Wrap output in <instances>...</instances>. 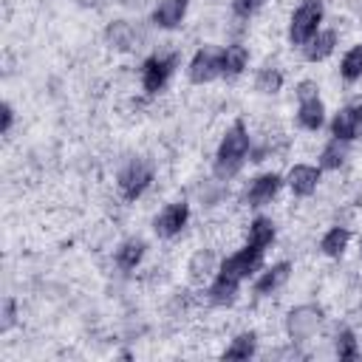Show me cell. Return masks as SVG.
Masks as SVG:
<instances>
[{
	"instance_id": "obj_17",
	"label": "cell",
	"mask_w": 362,
	"mask_h": 362,
	"mask_svg": "<svg viewBox=\"0 0 362 362\" xmlns=\"http://www.w3.org/2000/svg\"><path fill=\"white\" fill-rule=\"evenodd\" d=\"M339 40H342V31L339 28H334V25H322L303 48H300V54H303V59L305 62H325L328 57H334V51L339 48Z\"/></svg>"
},
{
	"instance_id": "obj_8",
	"label": "cell",
	"mask_w": 362,
	"mask_h": 362,
	"mask_svg": "<svg viewBox=\"0 0 362 362\" xmlns=\"http://www.w3.org/2000/svg\"><path fill=\"white\" fill-rule=\"evenodd\" d=\"M263 266H266V252H260V249H255L249 243H240L235 252H229V255L221 257L218 272H223V274L246 283V280H255V274Z\"/></svg>"
},
{
	"instance_id": "obj_13",
	"label": "cell",
	"mask_w": 362,
	"mask_h": 362,
	"mask_svg": "<svg viewBox=\"0 0 362 362\" xmlns=\"http://www.w3.org/2000/svg\"><path fill=\"white\" fill-rule=\"evenodd\" d=\"M105 45L113 51V54H133V51H139L141 48V31L130 23V20H124V17H116V20H110L107 25H105Z\"/></svg>"
},
{
	"instance_id": "obj_18",
	"label": "cell",
	"mask_w": 362,
	"mask_h": 362,
	"mask_svg": "<svg viewBox=\"0 0 362 362\" xmlns=\"http://www.w3.org/2000/svg\"><path fill=\"white\" fill-rule=\"evenodd\" d=\"M189 14V0H156L150 11V23L158 31H175L184 25Z\"/></svg>"
},
{
	"instance_id": "obj_22",
	"label": "cell",
	"mask_w": 362,
	"mask_h": 362,
	"mask_svg": "<svg viewBox=\"0 0 362 362\" xmlns=\"http://www.w3.org/2000/svg\"><path fill=\"white\" fill-rule=\"evenodd\" d=\"M348 158H351V141H342V139H334V136L317 153V164L322 167V173H339V170H345Z\"/></svg>"
},
{
	"instance_id": "obj_24",
	"label": "cell",
	"mask_w": 362,
	"mask_h": 362,
	"mask_svg": "<svg viewBox=\"0 0 362 362\" xmlns=\"http://www.w3.org/2000/svg\"><path fill=\"white\" fill-rule=\"evenodd\" d=\"M252 85H255V93H260V96H277L286 88V71L277 62H266L255 71Z\"/></svg>"
},
{
	"instance_id": "obj_3",
	"label": "cell",
	"mask_w": 362,
	"mask_h": 362,
	"mask_svg": "<svg viewBox=\"0 0 362 362\" xmlns=\"http://www.w3.org/2000/svg\"><path fill=\"white\" fill-rule=\"evenodd\" d=\"M322 25H325V3L322 0H300L288 11V20H286V42L300 51Z\"/></svg>"
},
{
	"instance_id": "obj_20",
	"label": "cell",
	"mask_w": 362,
	"mask_h": 362,
	"mask_svg": "<svg viewBox=\"0 0 362 362\" xmlns=\"http://www.w3.org/2000/svg\"><path fill=\"white\" fill-rule=\"evenodd\" d=\"M351 240H354L351 226H345V223H331V226L320 235L317 249H320V255L328 257V260H342L345 252L351 249Z\"/></svg>"
},
{
	"instance_id": "obj_28",
	"label": "cell",
	"mask_w": 362,
	"mask_h": 362,
	"mask_svg": "<svg viewBox=\"0 0 362 362\" xmlns=\"http://www.w3.org/2000/svg\"><path fill=\"white\" fill-rule=\"evenodd\" d=\"M266 3H269V0H232L229 8H232V17H235V20L246 23V20H252L255 14H260V11L266 8Z\"/></svg>"
},
{
	"instance_id": "obj_6",
	"label": "cell",
	"mask_w": 362,
	"mask_h": 362,
	"mask_svg": "<svg viewBox=\"0 0 362 362\" xmlns=\"http://www.w3.org/2000/svg\"><path fill=\"white\" fill-rule=\"evenodd\" d=\"M283 187H286V175H283V173H277V170H263V173L252 175V178L243 184L240 204H243L246 209L260 212V209H266V206H272V204L277 201V195H280Z\"/></svg>"
},
{
	"instance_id": "obj_19",
	"label": "cell",
	"mask_w": 362,
	"mask_h": 362,
	"mask_svg": "<svg viewBox=\"0 0 362 362\" xmlns=\"http://www.w3.org/2000/svg\"><path fill=\"white\" fill-rule=\"evenodd\" d=\"M243 243H249L260 252H269L277 243V221L272 215L257 212L255 218H249V223L243 229Z\"/></svg>"
},
{
	"instance_id": "obj_4",
	"label": "cell",
	"mask_w": 362,
	"mask_h": 362,
	"mask_svg": "<svg viewBox=\"0 0 362 362\" xmlns=\"http://www.w3.org/2000/svg\"><path fill=\"white\" fill-rule=\"evenodd\" d=\"M322 328H325V308L320 303H297L283 317V334L288 342L297 345L317 339Z\"/></svg>"
},
{
	"instance_id": "obj_27",
	"label": "cell",
	"mask_w": 362,
	"mask_h": 362,
	"mask_svg": "<svg viewBox=\"0 0 362 362\" xmlns=\"http://www.w3.org/2000/svg\"><path fill=\"white\" fill-rule=\"evenodd\" d=\"M328 133H331L334 139H342V141H356V130H354V107H351V105L337 107V113L328 119Z\"/></svg>"
},
{
	"instance_id": "obj_23",
	"label": "cell",
	"mask_w": 362,
	"mask_h": 362,
	"mask_svg": "<svg viewBox=\"0 0 362 362\" xmlns=\"http://www.w3.org/2000/svg\"><path fill=\"white\" fill-rule=\"evenodd\" d=\"M257 354H260V334H257L255 328L238 331V334L226 342V348L221 351L223 359H252V356H257Z\"/></svg>"
},
{
	"instance_id": "obj_11",
	"label": "cell",
	"mask_w": 362,
	"mask_h": 362,
	"mask_svg": "<svg viewBox=\"0 0 362 362\" xmlns=\"http://www.w3.org/2000/svg\"><path fill=\"white\" fill-rule=\"evenodd\" d=\"M215 79H221V48H212V45L195 48L187 62V82L204 88Z\"/></svg>"
},
{
	"instance_id": "obj_9",
	"label": "cell",
	"mask_w": 362,
	"mask_h": 362,
	"mask_svg": "<svg viewBox=\"0 0 362 362\" xmlns=\"http://www.w3.org/2000/svg\"><path fill=\"white\" fill-rule=\"evenodd\" d=\"M291 272H294V263H291V260L266 263V266L255 274V280H252V294H255V300H272V297H277V294L288 286Z\"/></svg>"
},
{
	"instance_id": "obj_5",
	"label": "cell",
	"mask_w": 362,
	"mask_h": 362,
	"mask_svg": "<svg viewBox=\"0 0 362 362\" xmlns=\"http://www.w3.org/2000/svg\"><path fill=\"white\" fill-rule=\"evenodd\" d=\"M175 68H178V54L175 51H156V54L144 57L141 65H139V88H141V93L144 96H158L170 85Z\"/></svg>"
},
{
	"instance_id": "obj_1",
	"label": "cell",
	"mask_w": 362,
	"mask_h": 362,
	"mask_svg": "<svg viewBox=\"0 0 362 362\" xmlns=\"http://www.w3.org/2000/svg\"><path fill=\"white\" fill-rule=\"evenodd\" d=\"M252 130L243 119H235L218 139V147H215V156H212V175L218 181H232L240 175V170L249 164V156H252Z\"/></svg>"
},
{
	"instance_id": "obj_29",
	"label": "cell",
	"mask_w": 362,
	"mask_h": 362,
	"mask_svg": "<svg viewBox=\"0 0 362 362\" xmlns=\"http://www.w3.org/2000/svg\"><path fill=\"white\" fill-rule=\"evenodd\" d=\"M17 320H20V300H17L14 294H6L3 311H0V331L8 334V331L17 325Z\"/></svg>"
},
{
	"instance_id": "obj_15",
	"label": "cell",
	"mask_w": 362,
	"mask_h": 362,
	"mask_svg": "<svg viewBox=\"0 0 362 362\" xmlns=\"http://www.w3.org/2000/svg\"><path fill=\"white\" fill-rule=\"evenodd\" d=\"M147 252H150L147 240L130 235V238H124V240L116 243V249H113V266H116L122 274H133V272H139L141 263L147 260Z\"/></svg>"
},
{
	"instance_id": "obj_26",
	"label": "cell",
	"mask_w": 362,
	"mask_h": 362,
	"mask_svg": "<svg viewBox=\"0 0 362 362\" xmlns=\"http://www.w3.org/2000/svg\"><path fill=\"white\" fill-rule=\"evenodd\" d=\"M337 74L345 85H356L362 82V42H354L342 51L339 57V65H337Z\"/></svg>"
},
{
	"instance_id": "obj_14",
	"label": "cell",
	"mask_w": 362,
	"mask_h": 362,
	"mask_svg": "<svg viewBox=\"0 0 362 362\" xmlns=\"http://www.w3.org/2000/svg\"><path fill=\"white\" fill-rule=\"evenodd\" d=\"M240 288H243L240 280H235V277L218 272V274L204 286L201 294H204V303L212 305V308H232V305L240 300Z\"/></svg>"
},
{
	"instance_id": "obj_21",
	"label": "cell",
	"mask_w": 362,
	"mask_h": 362,
	"mask_svg": "<svg viewBox=\"0 0 362 362\" xmlns=\"http://www.w3.org/2000/svg\"><path fill=\"white\" fill-rule=\"evenodd\" d=\"M249 62H252L249 45H243V42H226L221 48V79L232 82V79L243 76L249 71Z\"/></svg>"
},
{
	"instance_id": "obj_25",
	"label": "cell",
	"mask_w": 362,
	"mask_h": 362,
	"mask_svg": "<svg viewBox=\"0 0 362 362\" xmlns=\"http://www.w3.org/2000/svg\"><path fill=\"white\" fill-rule=\"evenodd\" d=\"M331 345H334V356L342 359V362H354L362 356V345H359V334L351 328V325H339L331 337Z\"/></svg>"
},
{
	"instance_id": "obj_30",
	"label": "cell",
	"mask_w": 362,
	"mask_h": 362,
	"mask_svg": "<svg viewBox=\"0 0 362 362\" xmlns=\"http://www.w3.org/2000/svg\"><path fill=\"white\" fill-rule=\"evenodd\" d=\"M308 96H320V82L311 76H303L294 82V99H308Z\"/></svg>"
},
{
	"instance_id": "obj_2",
	"label": "cell",
	"mask_w": 362,
	"mask_h": 362,
	"mask_svg": "<svg viewBox=\"0 0 362 362\" xmlns=\"http://www.w3.org/2000/svg\"><path fill=\"white\" fill-rule=\"evenodd\" d=\"M156 181V164L147 156H127L116 170V192L124 204H136Z\"/></svg>"
},
{
	"instance_id": "obj_10",
	"label": "cell",
	"mask_w": 362,
	"mask_h": 362,
	"mask_svg": "<svg viewBox=\"0 0 362 362\" xmlns=\"http://www.w3.org/2000/svg\"><path fill=\"white\" fill-rule=\"evenodd\" d=\"M322 187V167L320 164H308V161H294L286 170V189L291 192V198H314Z\"/></svg>"
},
{
	"instance_id": "obj_7",
	"label": "cell",
	"mask_w": 362,
	"mask_h": 362,
	"mask_svg": "<svg viewBox=\"0 0 362 362\" xmlns=\"http://www.w3.org/2000/svg\"><path fill=\"white\" fill-rule=\"evenodd\" d=\"M192 221V206L187 198H175V201H167L150 221V229L158 240H175L187 232Z\"/></svg>"
},
{
	"instance_id": "obj_31",
	"label": "cell",
	"mask_w": 362,
	"mask_h": 362,
	"mask_svg": "<svg viewBox=\"0 0 362 362\" xmlns=\"http://www.w3.org/2000/svg\"><path fill=\"white\" fill-rule=\"evenodd\" d=\"M14 119H17L14 105H11V102H3V124H0V133H3V136H11V130H14Z\"/></svg>"
},
{
	"instance_id": "obj_12",
	"label": "cell",
	"mask_w": 362,
	"mask_h": 362,
	"mask_svg": "<svg viewBox=\"0 0 362 362\" xmlns=\"http://www.w3.org/2000/svg\"><path fill=\"white\" fill-rule=\"evenodd\" d=\"M218 266H221V255H218V249L215 246H195L192 252H189V257H187V283L189 286H206L215 274H218Z\"/></svg>"
},
{
	"instance_id": "obj_33",
	"label": "cell",
	"mask_w": 362,
	"mask_h": 362,
	"mask_svg": "<svg viewBox=\"0 0 362 362\" xmlns=\"http://www.w3.org/2000/svg\"><path fill=\"white\" fill-rule=\"evenodd\" d=\"M359 255H362V235H359Z\"/></svg>"
},
{
	"instance_id": "obj_16",
	"label": "cell",
	"mask_w": 362,
	"mask_h": 362,
	"mask_svg": "<svg viewBox=\"0 0 362 362\" xmlns=\"http://www.w3.org/2000/svg\"><path fill=\"white\" fill-rule=\"evenodd\" d=\"M294 124L303 133H320L328 124V107H325L322 96L297 99V105H294Z\"/></svg>"
},
{
	"instance_id": "obj_32",
	"label": "cell",
	"mask_w": 362,
	"mask_h": 362,
	"mask_svg": "<svg viewBox=\"0 0 362 362\" xmlns=\"http://www.w3.org/2000/svg\"><path fill=\"white\" fill-rule=\"evenodd\" d=\"M351 107H354V130H356V139H362V99L356 105H351Z\"/></svg>"
}]
</instances>
